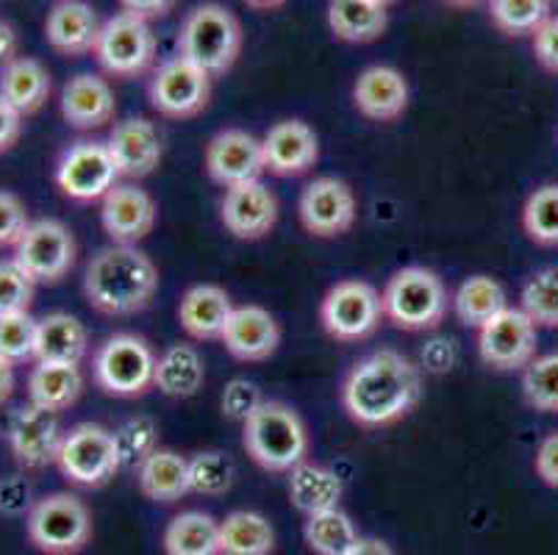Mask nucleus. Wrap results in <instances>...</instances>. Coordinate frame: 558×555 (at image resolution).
<instances>
[{
    "label": "nucleus",
    "mask_w": 558,
    "mask_h": 555,
    "mask_svg": "<svg viewBox=\"0 0 558 555\" xmlns=\"http://www.w3.org/2000/svg\"><path fill=\"white\" fill-rule=\"evenodd\" d=\"M531 48H534L536 61L547 73L558 75V14H550L545 23L536 28V34L531 37Z\"/></svg>",
    "instance_id": "nucleus-48"
},
{
    "label": "nucleus",
    "mask_w": 558,
    "mask_h": 555,
    "mask_svg": "<svg viewBox=\"0 0 558 555\" xmlns=\"http://www.w3.org/2000/svg\"><path fill=\"white\" fill-rule=\"evenodd\" d=\"M148 98L150 106L167 120H190L209 106L211 79L192 61L175 56L154 70Z\"/></svg>",
    "instance_id": "nucleus-13"
},
{
    "label": "nucleus",
    "mask_w": 558,
    "mask_h": 555,
    "mask_svg": "<svg viewBox=\"0 0 558 555\" xmlns=\"http://www.w3.org/2000/svg\"><path fill=\"white\" fill-rule=\"evenodd\" d=\"M167 555H220V522L206 511H184L165 531Z\"/></svg>",
    "instance_id": "nucleus-36"
},
{
    "label": "nucleus",
    "mask_w": 558,
    "mask_h": 555,
    "mask_svg": "<svg viewBox=\"0 0 558 555\" xmlns=\"http://www.w3.org/2000/svg\"><path fill=\"white\" fill-rule=\"evenodd\" d=\"M389 7L380 0H333L328 3V28L339 43L367 45L387 34Z\"/></svg>",
    "instance_id": "nucleus-29"
},
{
    "label": "nucleus",
    "mask_w": 558,
    "mask_h": 555,
    "mask_svg": "<svg viewBox=\"0 0 558 555\" xmlns=\"http://www.w3.org/2000/svg\"><path fill=\"white\" fill-rule=\"evenodd\" d=\"M206 384V364L195 345H170L156 361L154 389L172 400H190Z\"/></svg>",
    "instance_id": "nucleus-31"
},
{
    "label": "nucleus",
    "mask_w": 558,
    "mask_h": 555,
    "mask_svg": "<svg viewBox=\"0 0 558 555\" xmlns=\"http://www.w3.org/2000/svg\"><path fill=\"white\" fill-rule=\"evenodd\" d=\"M32 222L34 220L28 217V206L23 203V197L9 190H0V248H17Z\"/></svg>",
    "instance_id": "nucleus-47"
},
{
    "label": "nucleus",
    "mask_w": 558,
    "mask_h": 555,
    "mask_svg": "<svg viewBox=\"0 0 558 555\" xmlns=\"http://www.w3.org/2000/svg\"><path fill=\"white\" fill-rule=\"evenodd\" d=\"M120 470H140L159 450V425L154 417H131L114 431Z\"/></svg>",
    "instance_id": "nucleus-40"
},
{
    "label": "nucleus",
    "mask_w": 558,
    "mask_h": 555,
    "mask_svg": "<svg viewBox=\"0 0 558 555\" xmlns=\"http://www.w3.org/2000/svg\"><path fill=\"white\" fill-rule=\"evenodd\" d=\"M37 500H32V488L23 478H7V481H0V511L9 514V517H17V514L32 511V506Z\"/></svg>",
    "instance_id": "nucleus-49"
},
{
    "label": "nucleus",
    "mask_w": 558,
    "mask_h": 555,
    "mask_svg": "<svg viewBox=\"0 0 558 555\" xmlns=\"http://www.w3.org/2000/svg\"><path fill=\"white\" fill-rule=\"evenodd\" d=\"M34 289H37V283L28 278V273L14 258L0 262V317L28 314L34 303Z\"/></svg>",
    "instance_id": "nucleus-45"
},
{
    "label": "nucleus",
    "mask_w": 558,
    "mask_h": 555,
    "mask_svg": "<svg viewBox=\"0 0 558 555\" xmlns=\"http://www.w3.org/2000/svg\"><path fill=\"white\" fill-rule=\"evenodd\" d=\"M522 228L539 248H558V183H542L527 195Z\"/></svg>",
    "instance_id": "nucleus-38"
},
{
    "label": "nucleus",
    "mask_w": 558,
    "mask_h": 555,
    "mask_svg": "<svg viewBox=\"0 0 558 555\" xmlns=\"http://www.w3.org/2000/svg\"><path fill=\"white\" fill-rule=\"evenodd\" d=\"M206 172L215 183L233 190L242 183L258 181L264 170L262 140L242 129H226L206 145Z\"/></svg>",
    "instance_id": "nucleus-17"
},
{
    "label": "nucleus",
    "mask_w": 558,
    "mask_h": 555,
    "mask_svg": "<svg viewBox=\"0 0 558 555\" xmlns=\"http://www.w3.org/2000/svg\"><path fill=\"white\" fill-rule=\"evenodd\" d=\"M159 289V269L154 258L131 244L100 248L86 264V303L106 317H131L145 312Z\"/></svg>",
    "instance_id": "nucleus-2"
},
{
    "label": "nucleus",
    "mask_w": 558,
    "mask_h": 555,
    "mask_svg": "<svg viewBox=\"0 0 558 555\" xmlns=\"http://www.w3.org/2000/svg\"><path fill=\"white\" fill-rule=\"evenodd\" d=\"M525 403L542 414H558V353L534 359L522 370Z\"/></svg>",
    "instance_id": "nucleus-43"
},
{
    "label": "nucleus",
    "mask_w": 558,
    "mask_h": 555,
    "mask_svg": "<svg viewBox=\"0 0 558 555\" xmlns=\"http://www.w3.org/2000/svg\"><path fill=\"white\" fill-rule=\"evenodd\" d=\"M89 350V330L68 312L45 314L37 325V353L34 361L50 364H81Z\"/></svg>",
    "instance_id": "nucleus-30"
},
{
    "label": "nucleus",
    "mask_w": 558,
    "mask_h": 555,
    "mask_svg": "<svg viewBox=\"0 0 558 555\" xmlns=\"http://www.w3.org/2000/svg\"><path fill=\"white\" fill-rule=\"evenodd\" d=\"M120 12L150 25V20L170 14L172 3L170 0H123V3H120Z\"/></svg>",
    "instance_id": "nucleus-52"
},
{
    "label": "nucleus",
    "mask_w": 558,
    "mask_h": 555,
    "mask_svg": "<svg viewBox=\"0 0 558 555\" xmlns=\"http://www.w3.org/2000/svg\"><path fill=\"white\" fill-rule=\"evenodd\" d=\"M522 312L536 328H558V267H545L522 283Z\"/></svg>",
    "instance_id": "nucleus-41"
},
{
    "label": "nucleus",
    "mask_w": 558,
    "mask_h": 555,
    "mask_svg": "<svg viewBox=\"0 0 558 555\" xmlns=\"http://www.w3.org/2000/svg\"><path fill=\"white\" fill-rule=\"evenodd\" d=\"M233 309L231 294L217 283H195L184 292L179 303V323L197 342L220 339L231 319Z\"/></svg>",
    "instance_id": "nucleus-26"
},
{
    "label": "nucleus",
    "mask_w": 558,
    "mask_h": 555,
    "mask_svg": "<svg viewBox=\"0 0 558 555\" xmlns=\"http://www.w3.org/2000/svg\"><path fill=\"white\" fill-rule=\"evenodd\" d=\"M140 492L150 503H175L190 495V458L175 450L159 447L145 464L136 470Z\"/></svg>",
    "instance_id": "nucleus-33"
},
{
    "label": "nucleus",
    "mask_w": 558,
    "mask_h": 555,
    "mask_svg": "<svg viewBox=\"0 0 558 555\" xmlns=\"http://www.w3.org/2000/svg\"><path fill=\"white\" fill-rule=\"evenodd\" d=\"M220 342L236 361L256 364V361H267L276 353L278 345H281V328H278L276 317L262 305H236L226 330H222Z\"/></svg>",
    "instance_id": "nucleus-21"
},
{
    "label": "nucleus",
    "mask_w": 558,
    "mask_h": 555,
    "mask_svg": "<svg viewBox=\"0 0 558 555\" xmlns=\"http://www.w3.org/2000/svg\"><path fill=\"white\" fill-rule=\"evenodd\" d=\"M93 56L114 79H140L156 64V34L148 23L120 12L104 23Z\"/></svg>",
    "instance_id": "nucleus-10"
},
{
    "label": "nucleus",
    "mask_w": 558,
    "mask_h": 555,
    "mask_svg": "<svg viewBox=\"0 0 558 555\" xmlns=\"http://www.w3.org/2000/svg\"><path fill=\"white\" fill-rule=\"evenodd\" d=\"M64 122L75 131H98L114 120V89L95 73H78L64 84L59 98Z\"/></svg>",
    "instance_id": "nucleus-24"
},
{
    "label": "nucleus",
    "mask_w": 558,
    "mask_h": 555,
    "mask_svg": "<svg viewBox=\"0 0 558 555\" xmlns=\"http://www.w3.org/2000/svg\"><path fill=\"white\" fill-rule=\"evenodd\" d=\"M348 555H395V550L389 547L384 539H375V536H362L356 542V547L350 550Z\"/></svg>",
    "instance_id": "nucleus-54"
},
{
    "label": "nucleus",
    "mask_w": 558,
    "mask_h": 555,
    "mask_svg": "<svg viewBox=\"0 0 558 555\" xmlns=\"http://www.w3.org/2000/svg\"><path fill=\"white\" fill-rule=\"evenodd\" d=\"M423 397V375L409 355L375 350L350 366L342 381L344 414L359 427H387L409 417Z\"/></svg>",
    "instance_id": "nucleus-1"
},
{
    "label": "nucleus",
    "mask_w": 558,
    "mask_h": 555,
    "mask_svg": "<svg viewBox=\"0 0 558 555\" xmlns=\"http://www.w3.org/2000/svg\"><path fill=\"white\" fill-rule=\"evenodd\" d=\"M353 104L359 114L373 122H395L409 109V81L387 64L362 70L353 84Z\"/></svg>",
    "instance_id": "nucleus-25"
},
{
    "label": "nucleus",
    "mask_w": 558,
    "mask_h": 555,
    "mask_svg": "<svg viewBox=\"0 0 558 555\" xmlns=\"http://www.w3.org/2000/svg\"><path fill=\"white\" fill-rule=\"evenodd\" d=\"M342 495V478L333 470H328V467L312 464L308 458L289 472V500H292V506L298 511L306 514V517L339 508Z\"/></svg>",
    "instance_id": "nucleus-32"
},
{
    "label": "nucleus",
    "mask_w": 558,
    "mask_h": 555,
    "mask_svg": "<svg viewBox=\"0 0 558 555\" xmlns=\"http://www.w3.org/2000/svg\"><path fill=\"white\" fill-rule=\"evenodd\" d=\"M20 59V37L9 20L0 17V70Z\"/></svg>",
    "instance_id": "nucleus-53"
},
{
    "label": "nucleus",
    "mask_w": 558,
    "mask_h": 555,
    "mask_svg": "<svg viewBox=\"0 0 558 555\" xmlns=\"http://www.w3.org/2000/svg\"><path fill=\"white\" fill-rule=\"evenodd\" d=\"M28 403L37 409L50 411V414H62L78 403L81 391H84V375L78 364H50V361H37L32 373H28Z\"/></svg>",
    "instance_id": "nucleus-27"
},
{
    "label": "nucleus",
    "mask_w": 558,
    "mask_h": 555,
    "mask_svg": "<svg viewBox=\"0 0 558 555\" xmlns=\"http://www.w3.org/2000/svg\"><path fill=\"white\" fill-rule=\"evenodd\" d=\"M37 325L39 319L28 314L0 317V359L17 366L34 361L37 353Z\"/></svg>",
    "instance_id": "nucleus-44"
},
{
    "label": "nucleus",
    "mask_w": 558,
    "mask_h": 555,
    "mask_svg": "<svg viewBox=\"0 0 558 555\" xmlns=\"http://www.w3.org/2000/svg\"><path fill=\"white\" fill-rule=\"evenodd\" d=\"M489 17L506 37H534L536 28L550 17V3L545 0H495L489 3Z\"/></svg>",
    "instance_id": "nucleus-42"
},
{
    "label": "nucleus",
    "mask_w": 558,
    "mask_h": 555,
    "mask_svg": "<svg viewBox=\"0 0 558 555\" xmlns=\"http://www.w3.org/2000/svg\"><path fill=\"white\" fill-rule=\"evenodd\" d=\"M56 186L68 201L73 203H95L104 201L117 186L114 159H111L109 145L98 140L73 142L62 153V159L56 165Z\"/></svg>",
    "instance_id": "nucleus-11"
},
{
    "label": "nucleus",
    "mask_w": 558,
    "mask_h": 555,
    "mask_svg": "<svg viewBox=\"0 0 558 555\" xmlns=\"http://www.w3.org/2000/svg\"><path fill=\"white\" fill-rule=\"evenodd\" d=\"M100 28L104 23L98 20L95 7L81 3V0H59L45 17V39L56 53L68 56V59L95 53Z\"/></svg>",
    "instance_id": "nucleus-23"
},
{
    "label": "nucleus",
    "mask_w": 558,
    "mask_h": 555,
    "mask_svg": "<svg viewBox=\"0 0 558 555\" xmlns=\"http://www.w3.org/2000/svg\"><path fill=\"white\" fill-rule=\"evenodd\" d=\"M106 145L120 170V178L150 176L165 156L159 129L145 117H129V120L117 122Z\"/></svg>",
    "instance_id": "nucleus-22"
},
{
    "label": "nucleus",
    "mask_w": 558,
    "mask_h": 555,
    "mask_svg": "<svg viewBox=\"0 0 558 555\" xmlns=\"http://www.w3.org/2000/svg\"><path fill=\"white\" fill-rule=\"evenodd\" d=\"M23 136V114L0 98V153H9Z\"/></svg>",
    "instance_id": "nucleus-51"
},
{
    "label": "nucleus",
    "mask_w": 558,
    "mask_h": 555,
    "mask_svg": "<svg viewBox=\"0 0 558 555\" xmlns=\"http://www.w3.org/2000/svg\"><path fill=\"white\" fill-rule=\"evenodd\" d=\"M242 25L231 9L220 3L195 7L181 23L179 56L215 79L226 75L242 53Z\"/></svg>",
    "instance_id": "nucleus-4"
},
{
    "label": "nucleus",
    "mask_w": 558,
    "mask_h": 555,
    "mask_svg": "<svg viewBox=\"0 0 558 555\" xmlns=\"http://www.w3.org/2000/svg\"><path fill=\"white\" fill-rule=\"evenodd\" d=\"M504 309H509L504 287L489 275H470L453 294V312L466 328H484Z\"/></svg>",
    "instance_id": "nucleus-35"
},
{
    "label": "nucleus",
    "mask_w": 558,
    "mask_h": 555,
    "mask_svg": "<svg viewBox=\"0 0 558 555\" xmlns=\"http://www.w3.org/2000/svg\"><path fill=\"white\" fill-rule=\"evenodd\" d=\"M534 470L545 486L558 488V431L539 442L534 458Z\"/></svg>",
    "instance_id": "nucleus-50"
},
{
    "label": "nucleus",
    "mask_w": 558,
    "mask_h": 555,
    "mask_svg": "<svg viewBox=\"0 0 558 555\" xmlns=\"http://www.w3.org/2000/svg\"><path fill=\"white\" fill-rule=\"evenodd\" d=\"M303 539L317 555H348L362 536H359L353 519L342 508H333V511L306 517Z\"/></svg>",
    "instance_id": "nucleus-37"
},
{
    "label": "nucleus",
    "mask_w": 558,
    "mask_h": 555,
    "mask_svg": "<svg viewBox=\"0 0 558 555\" xmlns=\"http://www.w3.org/2000/svg\"><path fill=\"white\" fill-rule=\"evenodd\" d=\"M156 353L145 336L111 334L98 345L93 355L95 384L111 397L148 395L156 378Z\"/></svg>",
    "instance_id": "nucleus-7"
},
{
    "label": "nucleus",
    "mask_w": 558,
    "mask_h": 555,
    "mask_svg": "<svg viewBox=\"0 0 558 555\" xmlns=\"http://www.w3.org/2000/svg\"><path fill=\"white\" fill-rule=\"evenodd\" d=\"M56 467L62 478L81 488H100L120 472L114 434L98 422H78L64 431Z\"/></svg>",
    "instance_id": "nucleus-8"
},
{
    "label": "nucleus",
    "mask_w": 558,
    "mask_h": 555,
    "mask_svg": "<svg viewBox=\"0 0 558 555\" xmlns=\"http://www.w3.org/2000/svg\"><path fill=\"white\" fill-rule=\"evenodd\" d=\"M301 222L312 237L333 239L356 226L359 201L348 181L333 176L314 178L298 203Z\"/></svg>",
    "instance_id": "nucleus-14"
},
{
    "label": "nucleus",
    "mask_w": 558,
    "mask_h": 555,
    "mask_svg": "<svg viewBox=\"0 0 558 555\" xmlns=\"http://www.w3.org/2000/svg\"><path fill=\"white\" fill-rule=\"evenodd\" d=\"M78 256L73 231L62 220H34L14 248V262L34 283H59L70 275Z\"/></svg>",
    "instance_id": "nucleus-12"
},
{
    "label": "nucleus",
    "mask_w": 558,
    "mask_h": 555,
    "mask_svg": "<svg viewBox=\"0 0 558 555\" xmlns=\"http://www.w3.org/2000/svg\"><path fill=\"white\" fill-rule=\"evenodd\" d=\"M276 528L264 514L231 511L220 522V555H272Z\"/></svg>",
    "instance_id": "nucleus-34"
},
{
    "label": "nucleus",
    "mask_w": 558,
    "mask_h": 555,
    "mask_svg": "<svg viewBox=\"0 0 558 555\" xmlns=\"http://www.w3.org/2000/svg\"><path fill=\"white\" fill-rule=\"evenodd\" d=\"M478 355L497 373L525 370L536 359V325L522 309H504L478 328Z\"/></svg>",
    "instance_id": "nucleus-15"
},
{
    "label": "nucleus",
    "mask_w": 558,
    "mask_h": 555,
    "mask_svg": "<svg viewBox=\"0 0 558 555\" xmlns=\"http://www.w3.org/2000/svg\"><path fill=\"white\" fill-rule=\"evenodd\" d=\"M62 436L59 414H50L32 403L20 406L7 427L9 450L23 470H45L56 464Z\"/></svg>",
    "instance_id": "nucleus-16"
},
{
    "label": "nucleus",
    "mask_w": 558,
    "mask_h": 555,
    "mask_svg": "<svg viewBox=\"0 0 558 555\" xmlns=\"http://www.w3.org/2000/svg\"><path fill=\"white\" fill-rule=\"evenodd\" d=\"M264 403V395L253 381L247 378H233L228 381L226 389H222L220 397V409L228 420L242 422L245 425L253 414L258 411V406Z\"/></svg>",
    "instance_id": "nucleus-46"
},
{
    "label": "nucleus",
    "mask_w": 558,
    "mask_h": 555,
    "mask_svg": "<svg viewBox=\"0 0 558 555\" xmlns=\"http://www.w3.org/2000/svg\"><path fill=\"white\" fill-rule=\"evenodd\" d=\"M50 92H53V79L39 59L20 56L9 68L0 70V98L17 114H37L48 104Z\"/></svg>",
    "instance_id": "nucleus-28"
},
{
    "label": "nucleus",
    "mask_w": 558,
    "mask_h": 555,
    "mask_svg": "<svg viewBox=\"0 0 558 555\" xmlns=\"http://www.w3.org/2000/svg\"><path fill=\"white\" fill-rule=\"evenodd\" d=\"M380 309L395 328L423 334L442 325L448 314V289L434 269L403 267L380 292Z\"/></svg>",
    "instance_id": "nucleus-5"
},
{
    "label": "nucleus",
    "mask_w": 558,
    "mask_h": 555,
    "mask_svg": "<svg viewBox=\"0 0 558 555\" xmlns=\"http://www.w3.org/2000/svg\"><path fill=\"white\" fill-rule=\"evenodd\" d=\"M14 395V366L0 359V406L9 403V397Z\"/></svg>",
    "instance_id": "nucleus-55"
},
{
    "label": "nucleus",
    "mask_w": 558,
    "mask_h": 555,
    "mask_svg": "<svg viewBox=\"0 0 558 555\" xmlns=\"http://www.w3.org/2000/svg\"><path fill=\"white\" fill-rule=\"evenodd\" d=\"M156 201L136 183H117L114 190L104 197L100 208V222L109 233L111 244H131L148 237L156 226Z\"/></svg>",
    "instance_id": "nucleus-19"
},
{
    "label": "nucleus",
    "mask_w": 558,
    "mask_h": 555,
    "mask_svg": "<svg viewBox=\"0 0 558 555\" xmlns=\"http://www.w3.org/2000/svg\"><path fill=\"white\" fill-rule=\"evenodd\" d=\"M236 481V464L222 450H203L190 458V492L201 497H222Z\"/></svg>",
    "instance_id": "nucleus-39"
},
{
    "label": "nucleus",
    "mask_w": 558,
    "mask_h": 555,
    "mask_svg": "<svg viewBox=\"0 0 558 555\" xmlns=\"http://www.w3.org/2000/svg\"><path fill=\"white\" fill-rule=\"evenodd\" d=\"M264 170L278 178L303 176L319 159V140L303 120H281L262 136Z\"/></svg>",
    "instance_id": "nucleus-20"
},
{
    "label": "nucleus",
    "mask_w": 558,
    "mask_h": 555,
    "mask_svg": "<svg viewBox=\"0 0 558 555\" xmlns=\"http://www.w3.org/2000/svg\"><path fill=\"white\" fill-rule=\"evenodd\" d=\"M247 456L267 472H292L308 456V431L292 406L264 400L256 414L242 425Z\"/></svg>",
    "instance_id": "nucleus-3"
},
{
    "label": "nucleus",
    "mask_w": 558,
    "mask_h": 555,
    "mask_svg": "<svg viewBox=\"0 0 558 555\" xmlns=\"http://www.w3.org/2000/svg\"><path fill=\"white\" fill-rule=\"evenodd\" d=\"M25 533L39 553L78 555L93 539V511L73 492H50L32 506Z\"/></svg>",
    "instance_id": "nucleus-6"
},
{
    "label": "nucleus",
    "mask_w": 558,
    "mask_h": 555,
    "mask_svg": "<svg viewBox=\"0 0 558 555\" xmlns=\"http://www.w3.org/2000/svg\"><path fill=\"white\" fill-rule=\"evenodd\" d=\"M384 319L380 294L373 283L348 278L333 283L319 303V323L337 342H362Z\"/></svg>",
    "instance_id": "nucleus-9"
},
{
    "label": "nucleus",
    "mask_w": 558,
    "mask_h": 555,
    "mask_svg": "<svg viewBox=\"0 0 558 555\" xmlns=\"http://www.w3.org/2000/svg\"><path fill=\"white\" fill-rule=\"evenodd\" d=\"M220 220L231 237L242 242H256L276 228L278 201L262 181L242 183L222 195Z\"/></svg>",
    "instance_id": "nucleus-18"
}]
</instances>
